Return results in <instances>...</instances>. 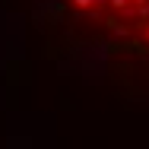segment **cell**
Wrapping results in <instances>:
<instances>
[{"mask_svg": "<svg viewBox=\"0 0 149 149\" xmlns=\"http://www.w3.org/2000/svg\"><path fill=\"white\" fill-rule=\"evenodd\" d=\"M48 13L73 38L114 57L149 60V0H48Z\"/></svg>", "mask_w": 149, "mask_h": 149, "instance_id": "6da1fadb", "label": "cell"}]
</instances>
